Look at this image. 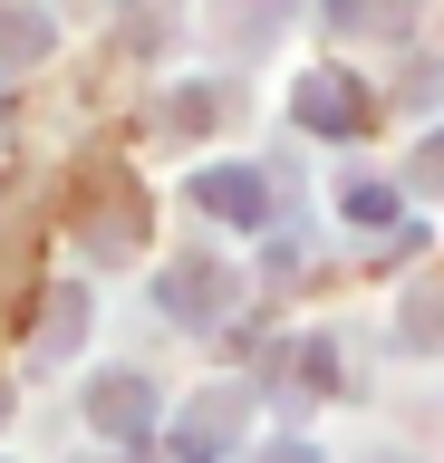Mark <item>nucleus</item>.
I'll return each instance as SVG.
<instances>
[{"mask_svg":"<svg viewBox=\"0 0 444 463\" xmlns=\"http://www.w3.org/2000/svg\"><path fill=\"white\" fill-rule=\"evenodd\" d=\"M88 425L117 434V444H136V434L155 425V386H146V376H97V386H88Z\"/></svg>","mask_w":444,"mask_h":463,"instance_id":"obj_1","label":"nucleus"},{"mask_svg":"<svg viewBox=\"0 0 444 463\" xmlns=\"http://www.w3.org/2000/svg\"><path fill=\"white\" fill-rule=\"evenodd\" d=\"M222 299H232V270H213V260H175V270H165V309L194 318V328H203Z\"/></svg>","mask_w":444,"mask_h":463,"instance_id":"obj_2","label":"nucleus"},{"mask_svg":"<svg viewBox=\"0 0 444 463\" xmlns=\"http://www.w3.org/2000/svg\"><path fill=\"white\" fill-rule=\"evenodd\" d=\"M194 194L213 203V213H232V222H261V184H251V174H203V184H194Z\"/></svg>","mask_w":444,"mask_h":463,"instance_id":"obj_3","label":"nucleus"},{"mask_svg":"<svg viewBox=\"0 0 444 463\" xmlns=\"http://www.w3.org/2000/svg\"><path fill=\"white\" fill-rule=\"evenodd\" d=\"M299 116H309V126H338V136H348V126H357V87L348 78H309V87H299Z\"/></svg>","mask_w":444,"mask_h":463,"instance_id":"obj_4","label":"nucleus"},{"mask_svg":"<svg viewBox=\"0 0 444 463\" xmlns=\"http://www.w3.org/2000/svg\"><path fill=\"white\" fill-rule=\"evenodd\" d=\"M68 338H78V299L59 289V299H49V318H39V357H59Z\"/></svg>","mask_w":444,"mask_h":463,"instance_id":"obj_5","label":"nucleus"},{"mask_svg":"<svg viewBox=\"0 0 444 463\" xmlns=\"http://www.w3.org/2000/svg\"><path fill=\"white\" fill-rule=\"evenodd\" d=\"M251 463H319L309 444H270V454H251Z\"/></svg>","mask_w":444,"mask_h":463,"instance_id":"obj_6","label":"nucleus"},{"mask_svg":"<svg viewBox=\"0 0 444 463\" xmlns=\"http://www.w3.org/2000/svg\"><path fill=\"white\" fill-rule=\"evenodd\" d=\"M425 184H435V194H444V145H425Z\"/></svg>","mask_w":444,"mask_h":463,"instance_id":"obj_7","label":"nucleus"},{"mask_svg":"<svg viewBox=\"0 0 444 463\" xmlns=\"http://www.w3.org/2000/svg\"><path fill=\"white\" fill-rule=\"evenodd\" d=\"M0 415H10V386H0Z\"/></svg>","mask_w":444,"mask_h":463,"instance_id":"obj_8","label":"nucleus"},{"mask_svg":"<svg viewBox=\"0 0 444 463\" xmlns=\"http://www.w3.org/2000/svg\"><path fill=\"white\" fill-rule=\"evenodd\" d=\"M377 463H396V454H377Z\"/></svg>","mask_w":444,"mask_h":463,"instance_id":"obj_9","label":"nucleus"}]
</instances>
